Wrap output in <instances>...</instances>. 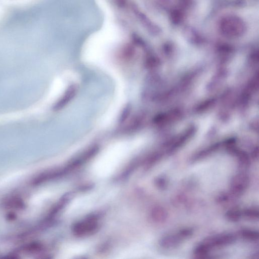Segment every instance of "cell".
I'll return each instance as SVG.
<instances>
[{
  "instance_id": "obj_1",
  "label": "cell",
  "mask_w": 259,
  "mask_h": 259,
  "mask_svg": "<svg viewBox=\"0 0 259 259\" xmlns=\"http://www.w3.org/2000/svg\"><path fill=\"white\" fill-rule=\"evenodd\" d=\"M236 240V236L230 233L222 234L210 237L203 242L194 250L196 256L203 257L215 249L230 245Z\"/></svg>"
},
{
  "instance_id": "obj_2",
  "label": "cell",
  "mask_w": 259,
  "mask_h": 259,
  "mask_svg": "<svg viewBox=\"0 0 259 259\" xmlns=\"http://www.w3.org/2000/svg\"><path fill=\"white\" fill-rule=\"evenodd\" d=\"M191 228H185L164 237L161 242V246L166 249L174 248L183 243L192 235Z\"/></svg>"
},
{
  "instance_id": "obj_3",
  "label": "cell",
  "mask_w": 259,
  "mask_h": 259,
  "mask_svg": "<svg viewBox=\"0 0 259 259\" xmlns=\"http://www.w3.org/2000/svg\"><path fill=\"white\" fill-rule=\"evenodd\" d=\"M249 184L248 175L241 174L234 178L231 186V193L233 195L239 196L246 190Z\"/></svg>"
},
{
  "instance_id": "obj_4",
  "label": "cell",
  "mask_w": 259,
  "mask_h": 259,
  "mask_svg": "<svg viewBox=\"0 0 259 259\" xmlns=\"http://www.w3.org/2000/svg\"><path fill=\"white\" fill-rule=\"evenodd\" d=\"M227 218L231 221H237L243 218V210L234 209L226 214Z\"/></svg>"
},
{
  "instance_id": "obj_5",
  "label": "cell",
  "mask_w": 259,
  "mask_h": 259,
  "mask_svg": "<svg viewBox=\"0 0 259 259\" xmlns=\"http://www.w3.org/2000/svg\"><path fill=\"white\" fill-rule=\"evenodd\" d=\"M241 235L243 238L250 241H256L258 240V232L252 230H243L241 232Z\"/></svg>"
}]
</instances>
